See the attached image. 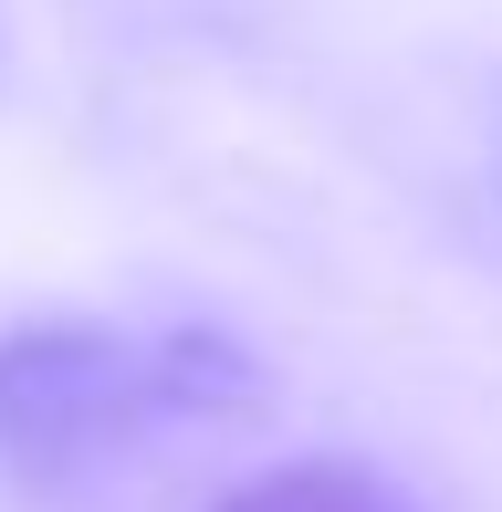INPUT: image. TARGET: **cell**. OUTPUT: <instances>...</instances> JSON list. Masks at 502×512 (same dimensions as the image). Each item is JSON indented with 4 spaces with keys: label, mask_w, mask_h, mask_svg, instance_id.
I'll return each instance as SVG.
<instances>
[{
    "label": "cell",
    "mask_w": 502,
    "mask_h": 512,
    "mask_svg": "<svg viewBox=\"0 0 502 512\" xmlns=\"http://www.w3.org/2000/svg\"><path fill=\"white\" fill-rule=\"evenodd\" d=\"M262 408V366L220 335L32 324L0 345V460L21 481H95L147 439Z\"/></svg>",
    "instance_id": "1"
},
{
    "label": "cell",
    "mask_w": 502,
    "mask_h": 512,
    "mask_svg": "<svg viewBox=\"0 0 502 512\" xmlns=\"http://www.w3.org/2000/svg\"><path fill=\"white\" fill-rule=\"evenodd\" d=\"M220 512H419L398 481H377L367 460H272L251 471Z\"/></svg>",
    "instance_id": "2"
}]
</instances>
